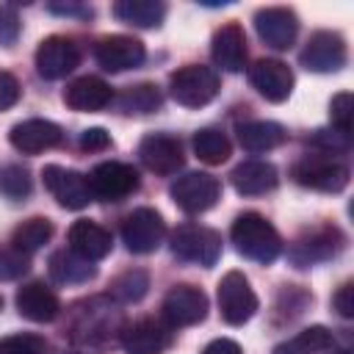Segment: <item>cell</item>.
I'll return each instance as SVG.
<instances>
[{
	"label": "cell",
	"mask_w": 354,
	"mask_h": 354,
	"mask_svg": "<svg viewBox=\"0 0 354 354\" xmlns=\"http://www.w3.org/2000/svg\"><path fill=\"white\" fill-rule=\"evenodd\" d=\"M88 188H91L94 199L119 202L138 188V171L127 163L105 160V163L94 166V171L88 174Z\"/></svg>",
	"instance_id": "obj_8"
},
{
	"label": "cell",
	"mask_w": 354,
	"mask_h": 354,
	"mask_svg": "<svg viewBox=\"0 0 354 354\" xmlns=\"http://www.w3.org/2000/svg\"><path fill=\"white\" fill-rule=\"evenodd\" d=\"M171 343V326L155 318H138L122 332V346L127 354H163Z\"/></svg>",
	"instance_id": "obj_13"
},
{
	"label": "cell",
	"mask_w": 354,
	"mask_h": 354,
	"mask_svg": "<svg viewBox=\"0 0 354 354\" xmlns=\"http://www.w3.org/2000/svg\"><path fill=\"white\" fill-rule=\"evenodd\" d=\"M111 246H113L111 232L105 227L88 221V218H80V221H75L69 227V249L77 252L80 257L91 260V263L102 260L111 252Z\"/></svg>",
	"instance_id": "obj_22"
},
{
	"label": "cell",
	"mask_w": 354,
	"mask_h": 354,
	"mask_svg": "<svg viewBox=\"0 0 354 354\" xmlns=\"http://www.w3.org/2000/svg\"><path fill=\"white\" fill-rule=\"evenodd\" d=\"M346 64V41L332 30H318L301 50V66L310 72H337Z\"/></svg>",
	"instance_id": "obj_14"
},
{
	"label": "cell",
	"mask_w": 354,
	"mask_h": 354,
	"mask_svg": "<svg viewBox=\"0 0 354 354\" xmlns=\"http://www.w3.org/2000/svg\"><path fill=\"white\" fill-rule=\"evenodd\" d=\"M64 141V133L50 119H25L11 127V144L22 155H39Z\"/></svg>",
	"instance_id": "obj_17"
},
{
	"label": "cell",
	"mask_w": 354,
	"mask_h": 354,
	"mask_svg": "<svg viewBox=\"0 0 354 354\" xmlns=\"http://www.w3.org/2000/svg\"><path fill=\"white\" fill-rule=\"evenodd\" d=\"M218 194H221V183L207 171H188V174L177 177L171 185V199L185 213L210 210L216 205Z\"/></svg>",
	"instance_id": "obj_6"
},
{
	"label": "cell",
	"mask_w": 354,
	"mask_h": 354,
	"mask_svg": "<svg viewBox=\"0 0 354 354\" xmlns=\"http://www.w3.org/2000/svg\"><path fill=\"white\" fill-rule=\"evenodd\" d=\"M169 91H171L174 102H180L185 108H202L218 94V75L210 66L188 64L171 75Z\"/></svg>",
	"instance_id": "obj_2"
},
{
	"label": "cell",
	"mask_w": 354,
	"mask_h": 354,
	"mask_svg": "<svg viewBox=\"0 0 354 354\" xmlns=\"http://www.w3.org/2000/svg\"><path fill=\"white\" fill-rule=\"evenodd\" d=\"M44 185L58 199V205H64L69 210H80L94 199L91 188H88V177L80 171L64 169V166H47L44 169Z\"/></svg>",
	"instance_id": "obj_12"
},
{
	"label": "cell",
	"mask_w": 354,
	"mask_h": 354,
	"mask_svg": "<svg viewBox=\"0 0 354 354\" xmlns=\"http://www.w3.org/2000/svg\"><path fill=\"white\" fill-rule=\"evenodd\" d=\"M163 321L177 329V326H194L207 315V296L194 288V285H174L163 296Z\"/></svg>",
	"instance_id": "obj_9"
},
{
	"label": "cell",
	"mask_w": 354,
	"mask_h": 354,
	"mask_svg": "<svg viewBox=\"0 0 354 354\" xmlns=\"http://www.w3.org/2000/svg\"><path fill=\"white\" fill-rule=\"evenodd\" d=\"M232 180V188L243 196H257V194H266L277 185V169L268 163V160H243L232 169L230 174Z\"/></svg>",
	"instance_id": "obj_23"
},
{
	"label": "cell",
	"mask_w": 354,
	"mask_h": 354,
	"mask_svg": "<svg viewBox=\"0 0 354 354\" xmlns=\"http://www.w3.org/2000/svg\"><path fill=\"white\" fill-rule=\"evenodd\" d=\"M210 53H213L216 66H221L224 72H241L243 64H246V36H243V28L235 25V22L221 25L213 33Z\"/></svg>",
	"instance_id": "obj_20"
},
{
	"label": "cell",
	"mask_w": 354,
	"mask_h": 354,
	"mask_svg": "<svg viewBox=\"0 0 354 354\" xmlns=\"http://www.w3.org/2000/svg\"><path fill=\"white\" fill-rule=\"evenodd\" d=\"M332 304H335V310H337L343 318H351V315H354V288H351V282H346V285L335 293Z\"/></svg>",
	"instance_id": "obj_39"
},
{
	"label": "cell",
	"mask_w": 354,
	"mask_h": 354,
	"mask_svg": "<svg viewBox=\"0 0 354 354\" xmlns=\"http://www.w3.org/2000/svg\"><path fill=\"white\" fill-rule=\"evenodd\" d=\"M218 310L221 318L232 326L246 324L257 313V296L249 285V279L241 271H230L218 282Z\"/></svg>",
	"instance_id": "obj_5"
},
{
	"label": "cell",
	"mask_w": 354,
	"mask_h": 354,
	"mask_svg": "<svg viewBox=\"0 0 354 354\" xmlns=\"http://www.w3.org/2000/svg\"><path fill=\"white\" fill-rule=\"evenodd\" d=\"M171 252L196 266H213L221 254V235L202 224H183L171 232Z\"/></svg>",
	"instance_id": "obj_3"
},
{
	"label": "cell",
	"mask_w": 354,
	"mask_h": 354,
	"mask_svg": "<svg viewBox=\"0 0 354 354\" xmlns=\"http://www.w3.org/2000/svg\"><path fill=\"white\" fill-rule=\"evenodd\" d=\"M144 44L133 36H105L94 47V58L105 72H124L136 69L144 61Z\"/></svg>",
	"instance_id": "obj_15"
},
{
	"label": "cell",
	"mask_w": 354,
	"mask_h": 354,
	"mask_svg": "<svg viewBox=\"0 0 354 354\" xmlns=\"http://www.w3.org/2000/svg\"><path fill=\"white\" fill-rule=\"evenodd\" d=\"M30 171L19 163H8L0 169V194L8 199H25L30 194Z\"/></svg>",
	"instance_id": "obj_32"
},
{
	"label": "cell",
	"mask_w": 354,
	"mask_h": 354,
	"mask_svg": "<svg viewBox=\"0 0 354 354\" xmlns=\"http://www.w3.org/2000/svg\"><path fill=\"white\" fill-rule=\"evenodd\" d=\"M285 127L277 122H266V119H254V122H243L238 124V141L246 152L260 155V152H271L285 141Z\"/></svg>",
	"instance_id": "obj_25"
},
{
	"label": "cell",
	"mask_w": 354,
	"mask_h": 354,
	"mask_svg": "<svg viewBox=\"0 0 354 354\" xmlns=\"http://www.w3.org/2000/svg\"><path fill=\"white\" fill-rule=\"evenodd\" d=\"M50 235H53V224H50L47 218H41V216H33V218L22 221V224L14 230L11 243H14L17 249H22L25 254H33L36 249H41V246L50 241Z\"/></svg>",
	"instance_id": "obj_30"
},
{
	"label": "cell",
	"mask_w": 354,
	"mask_h": 354,
	"mask_svg": "<svg viewBox=\"0 0 354 354\" xmlns=\"http://www.w3.org/2000/svg\"><path fill=\"white\" fill-rule=\"evenodd\" d=\"M138 158L141 163L155 171V174H174L180 166H183V144L174 138V136H166V133H152L141 141L138 147Z\"/></svg>",
	"instance_id": "obj_18"
},
{
	"label": "cell",
	"mask_w": 354,
	"mask_h": 354,
	"mask_svg": "<svg viewBox=\"0 0 354 354\" xmlns=\"http://www.w3.org/2000/svg\"><path fill=\"white\" fill-rule=\"evenodd\" d=\"M293 177L299 185L315 191H343L348 183V169L332 155H307L293 166Z\"/></svg>",
	"instance_id": "obj_7"
},
{
	"label": "cell",
	"mask_w": 354,
	"mask_h": 354,
	"mask_svg": "<svg viewBox=\"0 0 354 354\" xmlns=\"http://www.w3.org/2000/svg\"><path fill=\"white\" fill-rule=\"evenodd\" d=\"M202 354H241V346L235 340H230V337H218V340L207 343Z\"/></svg>",
	"instance_id": "obj_40"
},
{
	"label": "cell",
	"mask_w": 354,
	"mask_h": 354,
	"mask_svg": "<svg viewBox=\"0 0 354 354\" xmlns=\"http://www.w3.org/2000/svg\"><path fill=\"white\" fill-rule=\"evenodd\" d=\"M343 249V235L337 227H315L310 232H304L293 246H290V260L299 268L324 263L329 257H335Z\"/></svg>",
	"instance_id": "obj_10"
},
{
	"label": "cell",
	"mask_w": 354,
	"mask_h": 354,
	"mask_svg": "<svg viewBox=\"0 0 354 354\" xmlns=\"http://www.w3.org/2000/svg\"><path fill=\"white\" fill-rule=\"evenodd\" d=\"M249 80L257 88V94L271 102H282L293 91V72L288 64H282L277 58H260L249 69Z\"/></svg>",
	"instance_id": "obj_16"
},
{
	"label": "cell",
	"mask_w": 354,
	"mask_h": 354,
	"mask_svg": "<svg viewBox=\"0 0 354 354\" xmlns=\"http://www.w3.org/2000/svg\"><path fill=\"white\" fill-rule=\"evenodd\" d=\"M232 243L235 249L254 260V263H274L282 252V238L274 230L271 221H266L260 213H241L232 224Z\"/></svg>",
	"instance_id": "obj_1"
},
{
	"label": "cell",
	"mask_w": 354,
	"mask_h": 354,
	"mask_svg": "<svg viewBox=\"0 0 354 354\" xmlns=\"http://www.w3.org/2000/svg\"><path fill=\"white\" fill-rule=\"evenodd\" d=\"M77 64H80V50L66 36H50L36 50V69L47 80L66 77Z\"/></svg>",
	"instance_id": "obj_11"
},
{
	"label": "cell",
	"mask_w": 354,
	"mask_h": 354,
	"mask_svg": "<svg viewBox=\"0 0 354 354\" xmlns=\"http://www.w3.org/2000/svg\"><path fill=\"white\" fill-rule=\"evenodd\" d=\"M254 28H257V36L268 47L288 50L296 41L299 19L290 8H263V11L254 14Z\"/></svg>",
	"instance_id": "obj_19"
},
{
	"label": "cell",
	"mask_w": 354,
	"mask_h": 354,
	"mask_svg": "<svg viewBox=\"0 0 354 354\" xmlns=\"http://www.w3.org/2000/svg\"><path fill=\"white\" fill-rule=\"evenodd\" d=\"M111 100H113L111 86L105 80H100V77H91V75L72 80L66 86V91H64V102L69 108H75V111H100Z\"/></svg>",
	"instance_id": "obj_24"
},
{
	"label": "cell",
	"mask_w": 354,
	"mask_h": 354,
	"mask_svg": "<svg viewBox=\"0 0 354 354\" xmlns=\"http://www.w3.org/2000/svg\"><path fill=\"white\" fill-rule=\"evenodd\" d=\"M166 238V224L158 210L138 207L124 216L122 221V241L133 254H149L155 252Z\"/></svg>",
	"instance_id": "obj_4"
},
{
	"label": "cell",
	"mask_w": 354,
	"mask_h": 354,
	"mask_svg": "<svg viewBox=\"0 0 354 354\" xmlns=\"http://www.w3.org/2000/svg\"><path fill=\"white\" fill-rule=\"evenodd\" d=\"M30 266V254H25L22 249H17L14 243L0 246V282L8 279H19Z\"/></svg>",
	"instance_id": "obj_34"
},
{
	"label": "cell",
	"mask_w": 354,
	"mask_h": 354,
	"mask_svg": "<svg viewBox=\"0 0 354 354\" xmlns=\"http://www.w3.org/2000/svg\"><path fill=\"white\" fill-rule=\"evenodd\" d=\"M351 108H354V100L348 91L332 97V105H329V113H332V130L337 133H351Z\"/></svg>",
	"instance_id": "obj_36"
},
{
	"label": "cell",
	"mask_w": 354,
	"mask_h": 354,
	"mask_svg": "<svg viewBox=\"0 0 354 354\" xmlns=\"http://www.w3.org/2000/svg\"><path fill=\"white\" fill-rule=\"evenodd\" d=\"M94 263L80 257L77 252L72 249H61L50 257V274L55 282L61 285H80V282H88L94 277Z\"/></svg>",
	"instance_id": "obj_26"
},
{
	"label": "cell",
	"mask_w": 354,
	"mask_h": 354,
	"mask_svg": "<svg viewBox=\"0 0 354 354\" xmlns=\"http://www.w3.org/2000/svg\"><path fill=\"white\" fill-rule=\"evenodd\" d=\"M160 105V94L155 86L141 83V86H130L122 97H119V108L124 113H149Z\"/></svg>",
	"instance_id": "obj_31"
},
{
	"label": "cell",
	"mask_w": 354,
	"mask_h": 354,
	"mask_svg": "<svg viewBox=\"0 0 354 354\" xmlns=\"http://www.w3.org/2000/svg\"><path fill=\"white\" fill-rule=\"evenodd\" d=\"M326 348H332V332L324 326H307L290 340L279 343L274 354H321Z\"/></svg>",
	"instance_id": "obj_28"
},
{
	"label": "cell",
	"mask_w": 354,
	"mask_h": 354,
	"mask_svg": "<svg viewBox=\"0 0 354 354\" xmlns=\"http://www.w3.org/2000/svg\"><path fill=\"white\" fill-rule=\"evenodd\" d=\"M332 354H348V351H332Z\"/></svg>",
	"instance_id": "obj_41"
},
{
	"label": "cell",
	"mask_w": 354,
	"mask_h": 354,
	"mask_svg": "<svg viewBox=\"0 0 354 354\" xmlns=\"http://www.w3.org/2000/svg\"><path fill=\"white\" fill-rule=\"evenodd\" d=\"M108 144H111V138H108V133H105L102 127L83 130V136H80V149H88V152H94V149H105Z\"/></svg>",
	"instance_id": "obj_38"
},
{
	"label": "cell",
	"mask_w": 354,
	"mask_h": 354,
	"mask_svg": "<svg viewBox=\"0 0 354 354\" xmlns=\"http://www.w3.org/2000/svg\"><path fill=\"white\" fill-rule=\"evenodd\" d=\"M194 152L199 160H205L210 166L224 163L230 158V138L216 127H205L194 136Z\"/></svg>",
	"instance_id": "obj_29"
},
{
	"label": "cell",
	"mask_w": 354,
	"mask_h": 354,
	"mask_svg": "<svg viewBox=\"0 0 354 354\" xmlns=\"http://www.w3.org/2000/svg\"><path fill=\"white\" fill-rule=\"evenodd\" d=\"M147 288H149L147 274L138 271V268H133V271H124V274H119V277L113 279L111 293H113L119 301H138V299L147 293Z\"/></svg>",
	"instance_id": "obj_33"
},
{
	"label": "cell",
	"mask_w": 354,
	"mask_h": 354,
	"mask_svg": "<svg viewBox=\"0 0 354 354\" xmlns=\"http://www.w3.org/2000/svg\"><path fill=\"white\" fill-rule=\"evenodd\" d=\"M113 14L133 28H158L166 17V6L158 0H119Z\"/></svg>",
	"instance_id": "obj_27"
},
{
	"label": "cell",
	"mask_w": 354,
	"mask_h": 354,
	"mask_svg": "<svg viewBox=\"0 0 354 354\" xmlns=\"http://www.w3.org/2000/svg\"><path fill=\"white\" fill-rule=\"evenodd\" d=\"M17 100H19V83H17V77L8 75V72H0V111L11 108Z\"/></svg>",
	"instance_id": "obj_37"
},
{
	"label": "cell",
	"mask_w": 354,
	"mask_h": 354,
	"mask_svg": "<svg viewBox=\"0 0 354 354\" xmlns=\"http://www.w3.org/2000/svg\"><path fill=\"white\" fill-rule=\"evenodd\" d=\"M17 310L19 315H25L28 321H36V324H44V321H53L61 310V301L55 296L53 288H47L44 282H28L19 288L17 293Z\"/></svg>",
	"instance_id": "obj_21"
},
{
	"label": "cell",
	"mask_w": 354,
	"mask_h": 354,
	"mask_svg": "<svg viewBox=\"0 0 354 354\" xmlns=\"http://www.w3.org/2000/svg\"><path fill=\"white\" fill-rule=\"evenodd\" d=\"M44 340L39 335H28V332H19V335H8L0 340V354H44Z\"/></svg>",
	"instance_id": "obj_35"
}]
</instances>
